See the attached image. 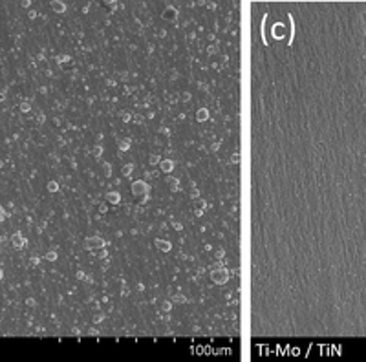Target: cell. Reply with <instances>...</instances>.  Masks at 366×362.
Here are the masks:
<instances>
[{"mask_svg":"<svg viewBox=\"0 0 366 362\" xmlns=\"http://www.w3.org/2000/svg\"><path fill=\"white\" fill-rule=\"evenodd\" d=\"M106 201H108V203H114V205H115V203L121 201V196H119L117 192H108V194H106Z\"/></svg>","mask_w":366,"mask_h":362,"instance_id":"ba28073f","label":"cell"},{"mask_svg":"<svg viewBox=\"0 0 366 362\" xmlns=\"http://www.w3.org/2000/svg\"><path fill=\"white\" fill-rule=\"evenodd\" d=\"M148 163H150V165H156V163H159V156H150Z\"/></svg>","mask_w":366,"mask_h":362,"instance_id":"9a60e30c","label":"cell"},{"mask_svg":"<svg viewBox=\"0 0 366 362\" xmlns=\"http://www.w3.org/2000/svg\"><path fill=\"white\" fill-rule=\"evenodd\" d=\"M192 209H194V212L196 214H202V212L205 210V201L202 200V198H192Z\"/></svg>","mask_w":366,"mask_h":362,"instance_id":"5b68a950","label":"cell"},{"mask_svg":"<svg viewBox=\"0 0 366 362\" xmlns=\"http://www.w3.org/2000/svg\"><path fill=\"white\" fill-rule=\"evenodd\" d=\"M280 33H282V24H277V26H275V29H273V35L280 38V37H282Z\"/></svg>","mask_w":366,"mask_h":362,"instance_id":"7c38bea8","label":"cell"},{"mask_svg":"<svg viewBox=\"0 0 366 362\" xmlns=\"http://www.w3.org/2000/svg\"><path fill=\"white\" fill-rule=\"evenodd\" d=\"M121 117H123V121H130V115H128V113H121Z\"/></svg>","mask_w":366,"mask_h":362,"instance_id":"7402d4cb","label":"cell"},{"mask_svg":"<svg viewBox=\"0 0 366 362\" xmlns=\"http://www.w3.org/2000/svg\"><path fill=\"white\" fill-rule=\"evenodd\" d=\"M207 117H209V112H207V108H202V110H198V113H196V119H198L200 123H203Z\"/></svg>","mask_w":366,"mask_h":362,"instance_id":"9c48e42d","label":"cell"},{"mask_svg":"<svg viewBox=\"0 0 366 362\" xmlns=\"http://www.w3.org/2000/svg\"><path fill=\"white\" fill-rule=\"evenodd\" d=\"M161 17L165 18V20H176L178 18V11H176V7H172V6H167L165 7V11H163V15Z\"/></svg>","mask_w":366,"mask_h":362,"instance_id":"277c9868","label":"cell"},{"mask_svg":"<svg viewBox=\"0 0 366 362\" xmlns=\"http://www.w3.org/2000/svg\"><path fill=\"white\" fill-rule=\"evenodd\" d=\"M104 245L106 243H104V240H101V238H88L86 240V249H90V251H97Z\"/></svg>","mask_w":366,"mask_h":362,"instance_id":"3957f363","label":"cell"},{"mask_svg":"<svg viewBox=\"0 0 366 362\" xmlns=\"http://www.w3.org/2000/svg\"><path fill=\"white\" fill-rule=\"evenodd\" d=\"M48 260H55V258H57V254H55V252H48Z\"/></svg>","mask_w":366,"mask_h":362,"instance_id":"ffe728a7","label":"cell"},{"mask_svg":"<svg viewBox=\"0 0 366 362\" xmlns=\"http://www.w3.org/2000/svg\"><path fill=\"white\" fill-rule=\"evenodd\" d=\"M210 280H212L216 285H223L225 282L229 280V271L222 269V267H216V269L210 272Z\"/></svg>","mask_w":366,"mask_h":362,"instance_id":"6da1fadb","label":"cell"},{"mask_svg":"<svg viewBox=\"0 0 366 362\" xmlns=\"http://www.w3.org/2000/svg\"><path fill=\"white\" fill-rule=\"evenodd\" d=\"M161 170L165 172V174L172 172V170H174V161H170V159H165V161H161Z\"/></svg>","mask_w":366,"mask_h":362,"instance_id":"8992f818","label":"cell"},{"mask_svg":"<svg viewBox=\"0 0 366 362\" xmlns=\"http://www.w3.org/2000/svg\"><path fill=\"white\" fill-rule=\"evenodd\" d=\"M167 181H168V185L172 187V190H178V188H179V185H178V179H174V177H168Z\"/></svg>","mask_w":366,"mask_h":362,"instance_id":"8fae6325","label":"cell"},{"mask_svg":"<svg viewBox=\"0 0 366 362\" xmlns=\"http://www.w3.org/2000/svg\"><path fill=\"white\" fill-rule=\"evenodd\" d=\"M117 143H119V148H121V150H128V146H130V143H128V141L117 139Z\"/></svg>","mask_w":366,"mask_h":362,"instance_id":"4fadbf2b","label":"cell"},{"mask_svg":"<svg viewBox=\"0 0 366 362\" xmlns=\"http://www.w3.org/2000/svg\"><path fill=\"white\" fill-rule=\"evenodd\" d=\"M132 192L134 196H145V200L148 198V185L145 181H134L132 183Z\"/></svg>","mask_w":366,"mask_h":362,"instance_id":"7a4b0ae2","label":"cell"},{"mask_svg":"<svg viewBox=\"0 0 366 362\" xmlns=\"http://www.w3.org/2000/svg\"><path fill=\"white\" fill-rule=\"evenodd\" d=\"M161 309H163V311H168V309H170V302H163V304H161Z\"/></svg>","mask_w":366,"mask_h":362,"instance_id":"ac0fdd59","label":"cell"},{"mask_svg":"<svg viewBox=\"0 0 366 362\" xmlns=\"http://www.w3.org/2000/svg\"><path fill=\"white\" fill-rule=\"evenodd\" d=\"M51 7H53L57 13H64V11H66V6H64L62 2H53V4H51Z\"/></svg>","mask_w":366,"mask_h":362,"instance_id":"30bf717a","label":"cell"},{"mask_svg":"<svg viewBox=\"0 0 366 362\" xmlns=\"http://www.w3.org/2000/svg\"><path fill=\"white\" fill-rule=\"evenodd\" d=\"M132 167H134V165H124V167H123V174H124V176L130 174V172H132Z\"/></svg>","mask_w":366,"mask_h":362,"instance_id":"5bb4252c","label":"cell"},{"mask_svg":"<svg viewBox=\"0 0 366 362\" xmlns=\"http://www.w3.org/2000/svg\"><path fill=\"white\" fill-rule=\"evenodd\" d=\"M216 258H223V251H222V249L216 251Z\"/></svg>","mask_w":366,"mask_h":362,"instance_id":"44dd1931","label":"cell"},{"mask_svg":"<svg viewBox=\"0 0 366 362\" xmlns=\"http://www.w3.org/2000/svg\"><path fill=\"white\" fill-rule=\"evenodd\" d=\"M134 121H136L137 125H141V123L145 121V119H143V115H139V113H136V115H134Z\"/></svg>","mask_w":366,"mask_h":362,"instance_id":"2e32d148","label":"cell"},{"mask_svg":"<svg viewBox=\"0 0 366 362\" xmlns=\"http://www.w3.org/2000/svg\"><path fill=\"white\" fill-rule=\"evenodd\" d=\"M156 247L161 249L163 252H168L170 251V241H165V240H156Z\"/></svg>","mask_w":366,"mask_h":362,"instance_id":"52a82bcc","label":"cell"},{"mask_svg":"<svg viewBox=\"0 0 366 362\" xmlns=\"http://www.w3.org/2000/svg\"><path fill=\"white\" fill-rule=\"evenodd\" d=\"M48 188H49V190H57L59 187H57V183H49V185H48Z\"/></svg>","mask_w":366,"mask_h":362,"instance_id":"d6986e66","label":"cell"},{"mask_svg":"<svg viewBox=\"0 0 366 362\" xmlns=\"http://www.w3.org/2000/svg\"><path fill=\"white\" fill-rule=\"evenodd\" d=\"M172 300H174V302H185V296H183V295H176Z\"/></svg>","mask_w":366,"mask_h":362,"instance_id":"e0dca14e","label":"cell"}]
</instances>
